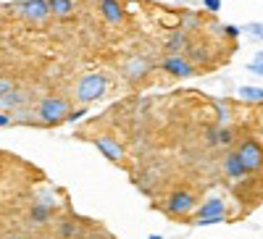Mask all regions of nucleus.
<instances>
[{
	"mask_svg": "<svg viewBox=\"0 0 263 239\" xmlns=\"http://www.w3.org/2000/svg\"><path fill=\"white\" fill-rule=\"evenodd\" d=\"M105 92H108V76L100 74V71H90V74L79 76L77 90H74V95H77V100L82 105H90V103L103 100Z\"/></svg>",
	"mask_w": 263,
	"mask_h": 239,
	"instance_id": "f257e3e1",
	"label": "nucleus"
},
{
	"mask_svg": "<svg viewBox=\"0 0 263 239\" xmlns=\"http://www.w3.org/2000/svg\"><path fill=\"white\" fill-rule=\"evenodd\" d=\"M69 103H66L63 97L58 95H48V97H42L40 105H37V121L42 126H61L66 124V116H69Z\"/></svg>",
	"mask_w": 263,
	"mask_h": 239,
	"instance_id": "f03ea898",
	"label": "nucleus"
},
{
	"mask_svg": "<svg viewBox=\"0 0 263 239\" xmlns=\"http://www.w3.org/2000/svg\"><path fill=\"white\" fill-rule=\"evenodd\" d=\"M227 221V203L221 197H208L195 208L192 215V226H213V224H224Z\"/></svg>",
	"mask_w": 263,
	"mask_h": 239,
	"instance_id": "7ed1b4c3",
	"label": "nucleus"
},
{
	"mask_svg": "<svg viewBox=\"0 0 263 239\" xmlns=\"http://www.w3.org/2000/svg\"><path fill=\"white\" fill-rule=\"evenodd\" d=\"M237 153L242 158V163L248 166L250 176H263V142L255 140V137H248L237 145Z\"/></svg>",
	"mask_w": 263,
	"mask_h": 239,
	"instance_id": "20e7f679",
	"label": "nucleus"
},
{
	"mask_svg": "<svg viewBox=\"0 0 263 239\" xmlns=\"http://www.w3.org/2000/svg\"><path fill=\"white\" fill-rule=\"evenodd\" d=\"M195 203H197V197L190 187H177V189L168 192L163 208H166L168 215H187V213L195 210Z\"/></svg>",
	"mask_w": 263,
	"mask_h": 239,
	"instance_id": "39448f33",
	"label": "nucleus"
},
{
	"mask_svg": "<svg viewBox=\"0 0 263 239\" xmlns=\"http://www.w3.org/2000/svg\"><path fill=\"white\" fill-rule=\"evenodd\" d=\"M16 8L27 21H32V24H45L50 18V3L48 0H18Z\"/></svg>",
	"mask_w": 263,
	"mask_h": 239,
	"instance_id": "423d86ee",
	"label": "nucleus"
},
{
	"mask_svg": "<svg viewBox=\"0 0 263 239\" xmlns=\"http://www.w3.org/2000/svg\"><path fill=\"white\" fill-rule=\"evenodd\" d=\"M161 69H163L168 76H174V79H190V76L197 71L192 63H190L187 55H166L163 63H161Z\"/></svg>",
	"mask_w": 263,
	"mask_h": 239,
	"instance_id": "0eeeda50",
	"label": "nucleus"
},
{
	"mask_svg": "<svg viewBox=\"0 0 263 239\" xmlns=\"http://www.w3.org/2000/svg\"><path fill=\"white\" fill-rule=\"evenodd\" d=\"M221 171H224V176L229 179V182H245L248 176H250V171H248V166L242 163V158H239V153L237 150H229V153L224 155V166H221Z\"/></svg>",
	"mask_w": 263,
	"mask_h": 239,
	"instance_id": "6e6552de",
	"label": "nucleus"
},
{
	"mask_svg": "<svg viewBox=\"0 0 263 239\" xmlns=\"http://www.w3.org/2000/svg\"><path fill=\"white\" fill-rule=\"evenodd\" d=\"M92 145H95V150H100V153H103L108 161H111V163H124L126 150H124V145H121L116 137L100 134V137H95V140H92Z\"/></svg>",
	"mask_w": 263,
	"mask_h": 239,
	"instance_id": "1a4fd4ad",
	"label": "nucleus"
},
{
	"mask_svg": "<svg viewBox=\"0 0 263 239\" xmlns=\"http://www.w3.org/2000/svg\"><path fill=\"white\" fill-rule=\"evenodd\" d=\"M153 69V63L147 61V58H142V55H132V58H126L124 61V66H121V71H124V76L129 79V82H142Z\"/></svg>",
	"mask_w": 263,
	"mask_h": 239,
	"instance_id": "9d476101",
	"label": "nucleus"
},
{
	"mask_svg": "<svg viewBox=\"0 0 263 239\" xmlns=\"http://www.w3.org/2000/svg\"><path fill=\"white\" fill-rule=\"evenodd\" d=\"M205 140H208V145H211V147H221V150H229V147L234 145V129H232V126H221V124L208 126Z\"/></svg>",
	"mask_w": 263,
	"mask_h": 239,
	"instance_id": "9b49d317",
	"label": "nucleus"
},
{
	"mask_svg": "<svg viewBox=\"0 0 263 239\" xmlns=\"http://www.w3.org/2000/svg\"><path fill=\"white\" fill-rule=\"evenodd\" d=\"M98 11L108 24H124L126 21V11L121 0H98Z\"/></svg>",
	"mask_w": 263,
	"mask_h": 239,
	"instance_id": "f8f14e48",
	"label": "nucleus"
},
{
	"mask_svg": "<svg viewBox=\"0 0 263 239\" xmlns=\"http://www.w3.org/2000/svg\"><path fill=\"white\" fill-rule=\"evenodd\" d=\"M190 45H192L190 34H187L184 29H177V32H171V34L166 37V45H163V48L168 50V55H184Z\"/></svg>",
	"mask_w": 263,
	"mask_h": 239,
	"instance_id": "ddd939ff",
	"label": "nucleus"
},
{
	"mask_svg": "<svg viewBox=\"0 0 263 239\" xmlns=\"http://www.w3.org/2000/svg\"><path fill=\"white\" fill-rule=\"evenodd\" d=\"M184 55L190 58V63H192L195 69H197V66H211V61H213V53H211L205 45H190Z\"/></svg>",
	"mask_w": 263,
	"mask_h": 239,
	"instance_id": "4468645a",
	"label": "nucleus"
},
{
	"mask_svg": "<svg viewBox=\"0 0 263 239\" xmlns=\"http://www.w3.org/2000/svg\"><path fill=\"white\" fill-rule=\"evenodd\" d=\"M27 218H29V224L42 226V224H48V221L53 218V208H50V205H42V203H34V205L29 208V213H27Z\"/></svg>",
	"mask_w": 263,
	"mask_h": 239,
	"instance_id": "2eb2a0df",
	"label": "nucleus"
},
{
	"mask_svg": "<svg viewBox=\"0 0 263 239\" xmlns=\"http://www.w3.org/2000/svg\"><path fill=\"white\" fill-rule=\"evenodd\" d=\"M24 100H27V95L16 87L13 92H8L6 97H0V111H3V113H6V111H16V108L24 105Z\"/></svg>",
	"mask_w": 263,
	"mask_h": 239,
	"instance_id": "dca6fc26",
	"label": "nucleus"
},
{
	"mask_svg": "<svg viewBox=\"0 0 263 239\" xmlns=\"http://www.w3.org/2000/svg\"><path fill=\"white\" fill-rule=\"evenodd\" d=\"M50 3V13L58 18H66L77 11V0H48Z\"/></svg>",
	"mask_w": 263,
	"mask_h": 239,
	"instance_id": "f3484780",
	"label": "nucleus"
},
{
	"mask_svg": "<svg viewBox=\"0 0 263 239\" xmlns=\"http://www.w3.org/2000/svg\"><path fill=\"white\" fill-rule=\"evenodd\" d=\"M237 97L245 100V103H263V87L242 84V87H237Z\"/></svg>",
	"mask_w": 263,
	"mask_h": 239,
	"instance_id": "a211bd4d",
	"label": "nucleus"
},
{
	"mask_svg": "<svg viewBox=\"0 0 263 239\" xmlns=\"http://www.w3.org/2000/svg\"><path fill=\"white\" fill-rule=\"evenodd\" d=\"M179 24H182V29H184V32H192V29H197V27L203 24V16L197 13V11H182Z\"/></svg>",
	"mask_w": 263,
	"mask_h": 239,
	"instance_id": "6ab92c4d",
	"label": "nucleus"
},
{
	"mask_svg": "<svg viewBox=\"0 0 263 239\" xmlns=\"http://www.w3.org/2000/svg\"><path fill=\"white\" fill-rule=\"evenodd\" d=\"M58 236H61V239H79V226H77V221H74V218L61 221V226H58Z\"/></svg>",
	"mask_w": 263,
	"mask_h": 239,
	"instance_id": "aec40b11",
	"label": "nucleus"
},
{
	"mask_svg": "<svg viewBox=\"0 0 263 239\" xmlns=\"http://www.w3.org/2000/svg\"><path fill=\"white\" fill-rule=\"evenodd\" d=\"M248 71H250V74H255V76H263V50H260V53H255V58L248 63Z\"/></svg>",
	"mask_w": 263,
	"mask_h": 239,
	"instance_id": "412c9836",
	"label": "nucleus"
},
{
	"mask_svg": "<svg viewBox=\"0 0 263 239\" xmlns=\"http://www.w3.org/2000/svg\"><path fill=\"white\" fill-rule=\"evenodd\" d=\"M216 118L221 126H229V105L227 103H218L216 105Z\"/></svg>",
	"mask_w": 263,
	"mask_h": 239,
	"instance_id": "4be33fe9",
	"label": "nucleus"
},
{
	"mask_svg": "<svg viewBox=\"0 0 263 239\" xmlns=\"http://www.w3.org/2000/svg\"><path fill=\"white\" fill-rule=\"evenodd\" d=\"M13 90H16V82L13 79H0V97H6Z\"/></svg>",
	"mask_w": 263,
	"mask_h": 239,
	"instance_id": "5701e85b",
	"label": "nucleus"
},
{
	"mask_svg": "<svg viewBox=\"0 0 263 239\" xmlns=\"http://www.w3.org/2000/svg\"><path fill=\"white\" fill-rule=\"evenodd\" d=\"M84 116H87V108H71L69 116H66V121L74 124V121H79V118H84Z\"/></svg>",
	"mask_w": 263,
	"mask_h": 239,
	"instance_id": "b1692460",
	"label": "nucleus"
},
{
	"mask_svg": "<svg viewBox=\"0 0 263 239\" xmlns=\"http://www.w3.org/2000/svg\"><path fill=\"white\" fill-rule=\"evenodd\" d=\"M245 32H248L250 37H255V39H263V24H248Z\"/></svg>",
	"mask_w": 263,
	"mask_h": 239,
	"instance_id": "393cba45",
	"label": "nucleus"
},
{
	"mask_svg": "<svg viewBox=\"0 0 263 239\" xmlns=\"http://www.w3.org/2000/svg\"><path fill=\"white\" fill-rule=\"evenodd\" d=\"M203 6H205V11L218 13V11H221V0H203Z\"/></svg>",
	"mask_w": 263,
	"mask_h": 239,
	"instance_id": "a878e982",
	"label": "nucleus"
},
{
	"mask_svg": "<svg viewBox=\"0 0 263 239\" xmlns=\"http://www.w3.org/2000/svg\"><path fill=\"white\" fill-rule=\"evenodd\" d=\"M239 32H242L239 27H234V24H224V34H227L229 39H237V37H239Z\"/></svg>",
	"mask_w": 263,
	"mask_h": 239,
	"instance_id": "bb28decb",
	"label": "nucleus"
},
{
	"mask_svg": "<svg viewBox=\"0 0 263 239\" xmlns=\"http://www.w3.org/2000/svg\"><path fill=\"white\" fill-rule=\"evenodd\" d=\"M13 124V118L8 116V113H3V111H0V126H11Z\"/></svg>",
	"mask_w": 263,
	"mask_h": 239,
	"instance_id": "cd10ccee",
	"label": "nucleus"
},
{
	"mask_svg": "<svg viewBox=\"0 0 263 239\" xmlns=\"http://www.w3.org/2000/svg\"><path fill=\"white\" fill-rule=\"evenodd\" d=\"M150 239H163L161 234H150Z\"/></svg>",
	"mask_w": 263,
	"mask_h": 239,
	"instance_id": "c85d7f7f",
	"label": "nucleus"
},
{
	"mask_svg": "<svg viewBox=\"0 0 263 239\" xmlns=\"http://www.w3.org/2000/svg\"><path fill=\"white\" fill-rule=\"evenodd\" d=\"M11 239H24V236H11Z\"/></svg>",
	"mask_w": 263,
	"mask_h": 239,
	"instance_id": "c756f323",
	"label": "nucleus"
}]
</instances>
